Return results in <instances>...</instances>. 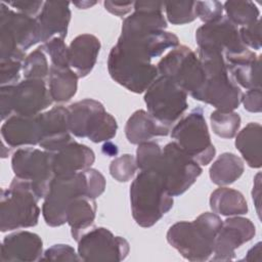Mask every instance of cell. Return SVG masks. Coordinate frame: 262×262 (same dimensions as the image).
I'll return each instance as SVG.
<instances>
[{"label":"cell","instance_id":"27","mask_svg":"<svg viewBox=\"0 0 262 262\" xmlns=\"http://www.w3.org/2000/svg\"><path fill=\"white\" fill-rule=\"evenodd\" d=\"M120 40L138 48L150 59L160 56L169 48H175L179 45V40L173 33L165 30L152 31L141 34L120 35Z\"/></svg>","mask_w":262,"mask_h":262},{"label":"cell","instance_id":"13","mask_svg":"<svg viewBox=\"0 0 262 262\" xmlns=\"http://www.w3.org/2000/svg\"><path fill=\"white\" fill-rule=\"evenodd\" d=\"M144 102L147 112L168 127H171L188 106L187 93L163 76H159L145 90Z\"/></svg>","mask_w":262,"mask_h":262},{"label":"cell","instance_id":"17","mask_svg":"<svg viewBox=\"0 0 262 262\" xmlns=\"http://www.w3.org/2000/svg\"><path fill=\"white\" fill-rule=\"evenodd\" d=\"M255 233V225L250 219L241 216H230L222 222L210 260H233L235 258V250L251 241Z\"/></svg>","mask_w":262,"mask_h":262},{"label":"cell","instance_id":"2","mask_svg":"<svg viewBox=\"0 0 262 262\" xmlns=\"http://www.w3.org/2000/svg\"><path fill=\"white\" fill-rule=\"evenodd\" d=\"M130 204L135 222L141 227H150L171 210L173 196L156 171L143 170L131 183Z\"/></svg>","mask_w":262,"mask_h":262},{"label":"cell","instance_id":"33","mask_svg":"<svg viewBox=\"0 0 262 262\" xmlns=\"http://www.w3.org/2000/svg\"><path fill=\"white\" fill-rule=\"evenodd\" d=\"M226 17L234 25L246 27L259 19L260 11L252 1H226L223 4Z\"/></svg>","mask_w":262,"mask_h":262},{"label":"cell","instance_id":"48","mask_svg":"<svg viewBox=\"0 0 262 262\" xmlns=\"http://www.w3.org/2000/svg\"><path fill=\"white\" fill-rule=\"evenodd\" d=\"M260 173H258L256 175V178H255V183H254V186H253V201L256 205V209H257V213L260 217V203H261V196H260Z\"/></svg>","mask_w":262,"mask_h":262},{"label":"cell","instance_id":"25","mask_svg":"<svg viewBox=\"0 0 262 262\" xmlns=\"http://www.w3.org/2000/svg\"><path fill=\"white\" fill-rule=\"evenodd\" d=\"M100 51V41L92 34H81L69 46V64L79 78L86 77L94 68Z\"/></svg>","mask_w":262,"mask_h":262},{"label":"cell","instance_id":"8","mask_svg":"<svg viewBox=\"0 0 262 262\" xmlns=\"http://www.w3.org/2000/svg\"><path fill=\"white\" fill-rule=\"evenodd\" d=\"M53 102L42 79H25L14 85L1 86L0 108L4 121L12 115L35 116Z\"/></svg>","mask_w":262,"mask_h":262},{"label":"cell","instance_id":"19","mask_svg":"<svg viewBox=\"0 0 262 262\" xmlns=\"http://www.w3.org/2000/svg\"><path fill=\"white\" fill-rule=\"evenodd\" d=\"M133 9L134 12L123 21L121 35L141 34L167 28V21L163 13L164 2L136 1Z\"/></svg>","mask_w":262,"mask_h":262},{"label":"cell","instance_id":"11","mask_svg":"<svg viewBox=\"0 0 262 262\" xmlns=\"http://www.w3.org/2000/svg\"><path fill=\"white\" fill-rule=\"evenodd\" d=\"M159 76L167 77L191 96L203 86L206 75L199 56L187 46L178 45L157 64Z\"/></svg>","mask_w":262,"mask_h":262},{"label":"cell","instance_id":"50","mask_svg":"<svg viewBox=\"0 0 262 262\" xmlns=\"http://www.w3.org/2000/svg\"><path fill=\"white\" fill-rule=\"evenodd\" d=\"M102 151L110 156V157H114L118 154V148H117V145H115L114 143L112 142H106L103 146H102Z\"/></svg>","mask_w":262,"mask_h":262},{"label":"cell","instance_id":"10","mask_svg":"<svg viewBox=\"0 0 262 262\" xmlns=\"http://www.w3.org/2000/svg\"><path fill=\"white\" fill-rule=\"evenodd\" d=\"M174 142L200 165H208L215 157L216 149L211 141L203 110L196 107L172 128Z\"/></svg>","mask_w":262,"mask_h":262},{"label":"cell","instance_id":"4","mask_svg":"<svg viewBox=\"0 0 262 262\" xmlns=\"http://www.w3.org/2000/svg\"><path fill=\"white\" fill-rule=\"evenodd\" d=\"M112 79L134 93H142L159 77L157 66L133 46L118 40L107 58Z\"/></svg>","mask_w":262,"mask_h":262},{"label":"cell","instance_id":"45","mask_svg":"<svg viewBox=\"0 0 262 262\" xmlns=\"http://www.w3.org/2000/svg\"><path fill=\"white\" fill-rule=\"evenodd\" d=\"M241 102L246 111L251 113H260L262 110V93L261 88L249 89L242 95Z\"/></svg>","mask_w":262,"mask_h":262},{"label":"cell","instance_id":"42","mask_svg":"<svg viewBox=\"0 0 262 262\" xmlns=\"http://www.w3.org/2000/svg\"><path fill=\"white\" fill-rule=\"evenodd\" d=\"M42 261H80L79 255L70 245L57 244L48 248L41 258Z\"/></svg>","mask_w":262,"mask_h":262},{"label":"cell","instance_id":"49","mask_svg":"<svg viewBox=\"0 0 262 262\" xmlns=\"http://www.w3.org/2000/svg\"><path fill=\"white\" fill-rule=\"evenodd\" d=\"M260 254H261V243H257L252 249L249 250V252L247 253V256L245 257L244 260H247V261H254V256H257V258L259 260H261V257H260Z\"/></svg>","mask_w":262,"mask_h":262},{"label":"cell","instance_id":"23","mask_svg":"<svg viewBox=\"0 0 262 262\" xmlns=\"http://www.w3.org/2000/svg\"><path fill=\"white\" fill-rule=\"evenodd\" d=\"M95 161L93 150L75 140L53 152L54 176L73 175L91 167Z\"/></svg>","mask_w":262,"mask_h":262},{"label":"cell","instance_id":"36","mask_svg":"<svg viewBox=\"0 0 262 262\" xmlns=\"http://www.w3.org/2000/svg\"><path fill=\"white\" fill-rule=\"evenodd\" d=\"M164 9L168 20L173 25H184L191 23L196 18L194 1L165 2Z\"/></svg>","mask_w":262,"mask_h":262},{"label":"cell","instance_id":"14","mask_svg":"<svg viewBox=\"0 0 262 262\" xmlns=\"http://www.w3.org/2000/svg\"><path fill=\"white\" fill-rule=\"evenodd\" d=\"M53 152L34 147H19L11 158L15 177L31 183L36 195L43 199L54 178Z\"/></svg>","mask_w":262,"mask_h":262},{"label":"cell","instance_id":"9","mask_svg":"<svg viewBox=\"0 0 262 262\" xmlns=\"http://www.w3.org/2000/svg\"><path fill=\"white\" fill-rule=\"evenodd\" d=\"M162 178L172 196L184 193L202 174V167L174 141L162 149L160 161L154 169Z\"/></svg>","mask_w":262,"mask_h":262},{"label":"cell","instance_id":"29","mask_svg":"<svg viewBox=\"0 0 262 262\" xmlns=\"http://www.w3.org/2000/svg\"><path fill=\"white\" fill-rule=\"evenodd\" d=\"M261 138L262 127L256 122L249 123L236 135L235 147L251 168L259 169L262 165Z\"/></svg>","mask_w":262,"mask_h":262},{"label":"cell","instance_id":"41","mask_svg":"<svg viewBox=\"0 0 262 262\" xmlns=\"http://www.w3.org/2000/svg\"><path fill=\"white\" fill-rule=\"evenodd\" d=\"M194 12L205 24L212 23L223 16V4L219 1H194Z\"/></svg>","mask_w":262,"mask_h":262},{"label":"cell","instance_id":"30","mask_svg":"<svg viewBox=\"0 0 262 262\" xmlns=\"http://www.w3.org/2000/svg\"><path fill=\"white\" fill-rule=\"evenodd\" d=\"M210 207L214 213L229 217L248 212V204L243 193L226 186H221L211 193Z\"/></svg>","mask_w":262,"mask_h":262},{"label":"cell","instance_id":"3","mask_svg":"<svg viewBox=\"0 0 262 262\" xmlns=\"http://www.w3.org/2000/svg\"><path fill=\"white\" fill-rule=\"evenodd\" d=\"M199 58L202 62L206 80L192 97L213 105L216 110L230 112L237 108L243 92L230 77L223 55L199 50Z\"/></svg>","mask_w":262,"mask_h":262},{"label":"cell","instance_id":"22","mask_svg":"<svg viewBox=\"0 0 262 262\" xmlns=\"http://www.w3.org/2000/svg\"><path fill=\"white\" fill-rule=\"evenodd\" d=\"M232 80L246 89L261 88V55L249 48L235 54L224 56Z\"/></svg>","mask_w":262,"mask_h":262},{"label":"cell","instance_id":"43","mask_svg":"<svg viewBox=\"0 0 262 262\" xmlns=\"http://www.w3.org/2000/svg\"><path fill=\"white\" fill-rule=\"evenodd\" d=\"M239 37L244 45L248 48L260 50L261 49V20L260 18L255 23L242 27L238 30Z\"/></svg>","mask_w":262,"mask_h":262},{"label":"cell","instance_id":"37","mask_svg":"<svg viewBox=\"0 0 262 262\" xmlns=\"http://www.w3.org/2000/svg\"><path fill=\"white\" fill-rule=\"evenodd\" d=\"M162 149L157 142L151 140L138 144L135 158L138 169L140 171L154 170L160 161Z\"/></svg>","mask_w":262,"mask_h":262},{"label":"cell","instance_id":"6","mask_svg":"<svg viewBox=\"0 0 262 262\" xmlns=\"http://www.w3.org/2000/svg\"><path fill=\"white\" fill-rule=\"evenodd\" d=\"M41 41V30L36 17L13 11L0 3V59H25V52Z\"/></svg>","mask_w":262,"mask_h":262},{"label":"cell","instance_id":"26","mask_svg":"<svg viewBox=\"0 0 262 262\" xmlns=\"http://www.w3.org/2000/svg\"><path fill=\"white\" fill-rule=\"evenodd\" d=\"M170 127L154 118L148 112L138 110L134 112L125 125V135L132 144L150 141L156 136H166Z\"/></svg>","mask_w":262,"mask_h":262},{"label":"cell","instance_id":"38","mask_svg":"<svg viewBox=\"0 0 262 262\" xmlns=\"http://www.w3.org/2000/svg\"><path fill=\"white\" fill-rule=\"evenodd\" d=\"M138 169L136 159L130 154L122 155L114 159L110 165V173L119 182L129 181Z\"/></svg>","mask_w":262,"mask_h":262},{"label":"cell","instance_id":"51","mask_svg":"<svg viewBox=\"0 0 262 262\" xmlns=\"http://www.w3.org/2000/svg\"><path fill=\"white\" fill-rule=\"evenodd\" d=\"M73 4L76 5L78 8L85 9V8H89L92 5L96 4V2L95 1H78V2H73Z\"/></svg>","mask_w":262,"mask_h":262},{"label":"cell","instance_id":"16","mask_svg":"<svg viewBox=\"0 0 262 262\" xmlns=\"http://www.w3.org/2000/svg\"><path fill=\"white\" fill-rule=\"evenodd\" d=\"M199 50L223 55L239 53L248 49L241 40L237 27L226 16L201 26L195 32Z\"/></svg>","mask_w":262,"mask_h":262},{"label":"cell","instance_id":"35","mask_svg":"<svg viewBox=\"0 0 262 262\" xmlns=\"http://www.w3.org/2000/svg\"><path fill=\"white\" fill-rule=\"evenodd\" d=\"M50 67L48 64L47 54L42 46L32 51L26 56L23 62V75L25 79H42L49 76Z\"/></svg>","mask_w":262,"mask_h":262},{"label":"cell","instance_id":"5","mask_svg":"<svg viewBox=\"0 0 262 262\" xmlns=\"http://www.w3.org/2000/svg\"><path fill=\"white\" fill-rule=\"evenodd\" d=\"M39 198L31 183L14 177L7 188L1 191L0 229L2 232L33 227L38 223Z\"/></svg>","mask_w":262,"mask_h":262},{"label":"cell","instance_id":"31","mask_svg":"<svg viewBox=\"0 0 262 262\" xmlns=\"http://www.w3.org/2000/svg\"><path fill=\"white\" fill-rule=\"evenodd\" d=\"M48 89L54 102H67L77 92L79 77L71 68L50 66Z\"/></svg>","mask_w":262,"mask_h":262},{"label":"cell","instance_id":"15","mask_svg":"<svg viewBox=\"0 0 262 262\" xmlns=\"http://www.w3.org/2000/svg\"><path fill=\"white\" fill-rule=\"evenodd\" d=\"M82 261H122L129 254V243L104 227L87 229L77 241Z\"/></svg>","mask_w":262,"mask_h":262},{"label":"cell","instance_id":"18","mask_svg":"<svg viewBox=\"0 0 262 262\" xmlns=\"http://www.w3.org/2000/svg\"><path fill=\"white\" fill-rule=\"evenodd\" d=\"M1 136L3 142L10 147L39 145L42 137L41 114L10 116L1 126Z\"/></svg>","mask_w":262,"mask_h":262},{"label":"cell","instance_id":"47","mask_svg":"<svg viewBox=\"0 0 262 262\" xmlns=\"http://www.w3.org/2000/svg\"><path fill=\"white\" fill-rule=\"evenodd\" d=\"M104 8L118 16H123L125 14H127L128 12L131 11L134 2L133 1H127V2H120V1H110L106 0L103 2Z\"/></svg>","mask_w":262,"mask_h":262},{"label":"cell","instance_id":"1","mask_svg":"<svg viewBox=\"0 0 262 262\" xmlns=\"http://www.w3.org/2000/svg\"><path fill=\"white\" fill-rule=\"evenodd\" d=\"M222 222L214 212L202 213L193 221H179L170 226L167 242L188 261L210 260Z\"/></svg>","mask_w":262,"mask_h":262},{"label":"cell","instance_id":"44","mask_svg":"<svg viewBox=\"0 0 262 262\" xmlns=\"http://www.w3.org/2000/svg\"><path fill=\"white\" fill-rule=\"evenodd\" d=\"M87 182V195L95 199L99 196L105 189L104 176L96 169L88 168L84 170Z\"/></svg>","mask_w":262,"mask_h":262},{"label":"cell","instance_id":"46","mask_svg":"<svg viewBox=\"0 0 262 262\" xmlns=\"http://www.w3.org/2000/svg\"><path fill=\"white\" fill-rule=\"evenodd\" d=\"M5 3L8 6L15 8L17 12L27 14L32 17L38 15L44 5L43 1H11Z\"/></svg>","mask_w":262,"mask_h":262},{"label":"cell","instance_id":"28","mask_svg":"<svg viewBox=\"0 0 262 262\" xmlns=\"http://www.w3.org/2000/svg\"><path fill=\"white\" fill-rule=\"evenodd\" d=\"M96 213L95 199L81 194L75 198L67 209V223L71 227L73 238L77 242L93 223Z\"/></svg>","mask_w":262,"mask_h":262},{"label":"cell","instance_id":"7","mask_svg":"<svg viewBox=\"0 0 262 262\" xmlns=\"http://www.w3.org/2000/svg\"><path fill=\"white\" fill-rule=\"evenodd\" d=\"M67 108L69 129L74 136L98 143L107 141L116 135L117 121L105 111L101 102L85 98Z\"/></svg>","mask_w":262,"mask_h":262},{"label":"cell","instance_id":"12","mask_svg":"<svg viewBox=\"0 0 262 262\" xmlns=\"http://www.w3.org/2000/svg\"><path fill=\"white\" fill-rule=\"evenodd\" d=\"M87 195V182L84 171L73 175L54 176L44 196L42 215L47 225L56 227L67 222V209L77 196Z\"/></svg>","mask_w":262,"mask_h":262},{"label":"cell","instance_id":"34","mask_svg":"<svg viewBox=\"0 0 262 262\" xmlns=\"http://www.w3.org/2000/svg\"><path fill=\"white\" fill-rule=\"evenodd\" d=\"M213 132L222 138H232L241 127V117L233 111L215 110L210 115Z\"/></svg>","mask_w":262,"mask_h":262},{"label":"cell","instance_id":"40","mask_svg":"<svg viewBox=\"0 0 262 262\" xmlns=\"http://www.w3.org/2000/svg\"><path fill=\"white\" fill-rule=\"evenodd\" d=\"M25 59L9 57L0 59V83L1 86L14 85L23 71V62Z\"/></svg>","mask_w":262,"mask_h":262},{"label":"cell","instance_id":"21","mask_svg":"<svg viewBox=\"0 0 262 262\" xmlns=\"http://www.w3.org/2000/svg\"><path fill=\"white\" fill-rule=\"evenodd\" d=\"M41 124L42 137L39 145L45 150L54 152L73 141L67 107L58 105L41 113Z\"/></svg>","mask_w":262,"mask_h":262},{"label":"cell","instance_id":"20","mask_svg":"<svg viewBox=\"0 0 262 262\" xmlns=\"http://www.w3.org/2000/svg\"><path fill=\"white\" fill-rule=\"evenodd\" d=\"M42 255V239L38 234L31 231L21 230L10 233L4 237L1 244L0 260L2 262L39 261Z\"/></svg>","mask_w":262,"mask_h":262},{"label":"cell","instance_id":"39","mask_svg":"<svg viewBox=\"0 0 262 262\" xmlns=\"http://www.w3.org/2000/svg\"><path fill=\"white\" fill-rule=\"evenodd\" d=\"M47 56H49L51 66L57 68H70L69 47L62 38L54 37L41 45Z\"/></svg>","mask_w":262,"mask_h":262},{"label":"cell","instance_id":"32","mask_svg":"<svg viewBox=\"0 0 262 262\" xmlns=\"http://www.w3.org/2000/svg\"><path fill=\"white\" fill-rule=\"evenodd\" d=\"M243 160L231 152L220 155L209 170L211 181L220 186H225L237 180L244 172Z\"/></svg>","mask_w":262,"mask_h":262},{"label":"cell","instance_id":"24","mask_svg":"<svg viewBox=\"0 0 262 262\" xmlns=\"http://www.w3.org/2000/svg\"><path fill=\"white\" fill-rule=\"evenodd\" d=\"M36 18L41 30V41L43 43L54 37L64 39L71 20L70 2H44Z\"/></svg>","mask_w":262,"mask_h":262}]
</instances>
